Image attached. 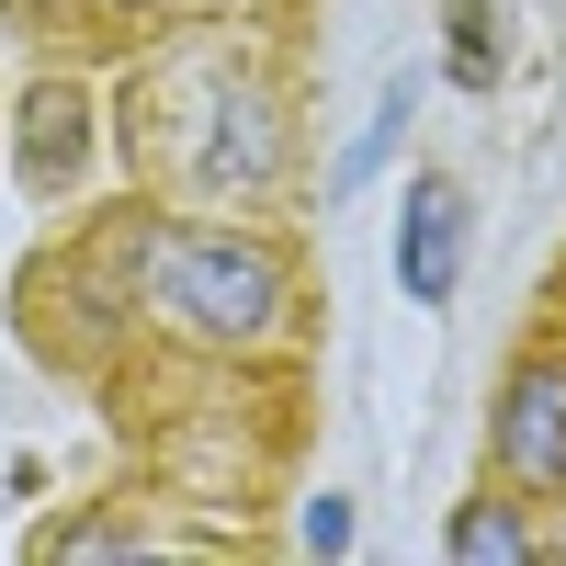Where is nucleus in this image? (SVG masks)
<instances>
[{
	"mask_svg": "<svg viewBox=\"0 0 566 566\" xmlns=\"http://www.w3.org/2000/svg\"><path fill=\"white\" fill-rule=\"evenodd\" d=\"M453 80L464 91L499 80V12H488V0H453Z\"/></svg>",
	"mask_w": 566,
	"mask_h": 566,
	"instance_id": "423d86ee",
	"label": "nucleus"
},
{
	"mask_svg": "<svg viewBox=\"0 0 566 566\" xmlns=\"http://www.w3.org/2000/svg\"><path fill=\"white\" fill-rule=\"evenodd\" d=\"M488 431H499V464L522 488H566V363H510Z\"/></svg>",
	"mask_w": 566,
	"mask_h": 566,
	"instance_id": "f03ea898",
	"label": "nucleus"
},
{
	"mask_svg": "<svg viewBox=\"0 0 566 566\" xmlns=\"http://www.w3.org/2000/svg\"><path fill=\"white\" fill-rule=\"evenodd\" d=\"M397 283L419 306H442L453 283H464V193L442 170H419L408 181V216H397Z\"/></svg>",
	"mask_w": 566,
	"mask_h": 566,
	"instance_id": "7ed1b4c3",
	"label": "nucleus"
},
{
	"mask_svg": "<svg viewBox=\"0 0 566 566\" xmlns=\"http://www.w3.org/2000/svg\"><path fill=\"white\" fill-rule=\"evenodd\" d=\"M148 306L181 328V340L250 352L283 317V261L261 239H239V227H159L148 239Z\"/></svg>",
	"mask_w": 566,
	"mask_h": 566,
	"instance_id": "f257e3e1",
	"label": "nucleus"
},
{
	"mask_svg": "<svg viewBox=\"0 0 566 566\" xmlns=\"http://www.w3.org/2000/svg\"><path fill=\"white\" fill-rule=\"evenodd\" d=\"M442 544H453L464 566H522V555H533V522H522V510H510V499H464Z\"/></svg>",
	"mask_w": 566,
	"mask_h": 566,
	"instance_id": "20e7f679",
	"label": "nucleus"
},
{
	"mask_svg": "<svg viewBox=\"0 0 566 566\" xmlns=\"http://www.w3.org/2000/svg\"><path fill=\"white\" fill-rule=\"evenodd\" d=\"M408 103H419V80H386V103H374V125H363L352 148H340V170H328V193H363V181H374V170L397 159V136H408Z\"/></svg>",
	"mask_w": 566,
	"mask_h": 566,
	"instance_id": "39448f33",
	"label": "nucleus"
},
{
	"mask_svg": "<svg viewBox=\"0 0 566 566\" xmlns=\"http://www.w3.org/2000/svg\"><path fill=\"white\" fill-rule=\"evenodd\" d=\"M352 544V499H306V555H340Z\"/></svg>",
	"mask_w": 566,
	"mask_h": 566,
	"instance_id": "0eeeda50",
	"label": "nucleus"
}]
</instances>
